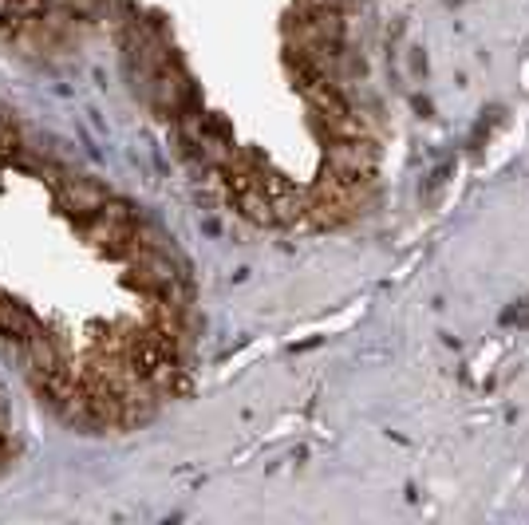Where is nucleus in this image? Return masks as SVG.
Wrapping results in <instances>:
<instances>
[{
  "label": "nucleus",
  "mask_w": 529,
  "mask_h": 525,
  "mask_svg": "<svg viewBox=\"0 0 529 525\" xmlns=\"http://www.w3.org/2000/svg\"><path fill=\"white\" fill-rule=\"evenodd\" d=\"M87 261L190 281L131 202L0 111V352L67 427L122 435L150 422L162 399L75 312Z\"/></svg>",
  "instance_id": "obj_1"
},
{
  "label": "nucleus",
  "mask_w": 529,
  "mask_h": 525,
  "mask_svg": "<svg viewBox=\"0 0 529 525\" xmlns=\"http://www.w3.org/2000/svg\"><path fill=\"white\" fill-rule=\"evenodd\" d=\"M8 454H12V435H8V422L0 411V466H8Z\"/></svg>",
  "instance_id": "obj_2"
}]
</instances>
